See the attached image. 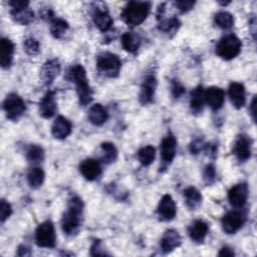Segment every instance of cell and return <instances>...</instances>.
Returning <instances> with one entry per match:
<instances>
[{
	"mask_svg": "<svg viewBox=\"0 0 257 257\" xmlns=\"http://www.w3.org/2000/svg\"><path fill=\"white\" fill-rule=\"evenodd\" d=\"M83 211V203L77 196L72 197L68 201V209L61 219V228L66 235L75 234L81 224V216Z\"/></svg>",
	"mask_w": 257,
	"mask_h": 257,
	"instance_id": "obj_1",
	"label": "cell"
},
{
	"mask_svg": "<svg viewBox=\"0 0 257 257\" xmlns=\"http://www.w3.org/2000/svg\"><path fill=\"white\" fill-rule=\"evenodd\" d=\"M69 78L74 82L79 103L84 106L92 100V89L88 83L85 69L82 65L76 64L69 69Z\"/></svg>",
	"mask_w": 257,
	"mask_h": 257,
	"instance_id": "obj_2",
	"label": "cell"
},
{
	"mask_svg": "<svg viewBox=\"0 0 257 257\" xmlns=\"http://www.w3.org/2000/svg\"><path fill=\"white\" fill-rule=\"evenodd\" d=\"M151 4L144 1H131L121 11V19L128 26H138L149 15Z\"/></svg>",
	"mask_w": 257,
	"mask_h": 257,
	"instance_id": "obj_3",
	"label": "cell"
},
{
	"mask_svg": "<svg viewBox=\"0 0 257 257\" xmlns=\"http://www.w3.org/2000/svg\"><path fill=\"white\" fill-rule=\"evenodd\" d=\"M242 42L235 34H228L222 37L216 45V53L219 57L230 60L235 58L241 51Z\"/></svg>",
	"mask_w": 257,
	"mask_h": 257,
	"instance_id": "obj_4",
	"label": "cell"
},
{
	"mask_svg": "<svg viewBox=\"0 0 257 257\" xmlns=\"http://www.w3.org/2000/svg\"><path fill=\"white\" fill-rule=\"evenodd\" d=\"M96 67L99 73L106 77L114 78L121 68V61L117 55L110 52H103L97 56Z\"/></svg>",
	"mask_w": 257,
	"mask_h": 257,
	"instance_id": "obj_5",
	"label": "cell"
},
{
	"mask_svg": "<svg viewBox=\"0 0 257 257\" xmlns=\"http://www.w3.org/2000/svg\"><path fill=\"white\" fill-rule=\"evenodd\" d=\"M56 236L54 226L51 221H44L38 225L35 231V242L41 248H53Z\"/></svg>",
	"mask_w": 257,
	"mask_h": 257,
	"instance_id": "obj_6",
	"label": "cell"
},
{
	"mask_svg": "<svg viewBox=\"0 0 257 257\" xmlns=\"http://www.w3.org/2000/svg\"><path fill=\"white\" fill-rule=\"evenodd\" d=\"M3 109L8 119L16 121L25 111V102L18 94L10 93L3 101Z\"/></svg>",
	"mask_w": 257,
	"mask_h": 257,
	"instance_id": "obj_7",
	"label": "cell"
},
{
	"mask_svg": "<svg viewBox=\"0 0 257 257\" xmlns=\"http://www.w3.org/2000/svg\"><path fill=\"white\" fill-rule=\"evenodd\" d=\"M249 189L246 183H239L233 186L228 192V200L232 207L240 209L242 208L248 199Z\"/></svg>",
	"mask_w": 257,
	"mask_h": 257,
	"instance_id": "obj_8",
	"label": "cell"
},
{
	"mask_svg": "<svg viewBox=\"0 0 257 257\" xmlns=\"http://www.w3.org/2000/svg\"><path fill=\"white\" fill-rule=\"evenodd\" d=\"M245 217L241 212H228L221 220L222 229L226 234H235L244 224Z\"/></svg>",
	"mask_w": 257,
	"mask_h": 257,
	"instance_id": "obj_9",
	"label": "cell"
},
{
	"mask_svg": "<svg viewBox=\"0 0 257 257\" xmlns=\"http://www.w3.org/2000/svg\"><path fill=\"white\" fill-rule=\"evenodd\" d=\"M157 213L160 219L163 221H171L176 217L177 207L171 195L166 194L162 197L158 205Z\"/></svg>",
	"mask_w": 257,
	"mask_h": 257,
	"instance_id": "obj_10",
	"label": "cell"
},
{
	"mask_svg": "<svg viewBox=\"0 0 257 257\" xmlns=\"http://www.w3.org/2000/svg\"><path fill=\"white\" fill-rule=\"evenodd\" d=\"M156 87H157V78L155 77V75L146 76V78L144 79L141 85V89L139 93V100L143 105L149 104L153 101Z\"/></svg>",
	"mask_w": 257,
	"mask_h": 257,
	"instance_id": "obj_11",
	"label": "cell"
},
{
	"mask_svg": "<svg viewBox=\"0 0 257 257\" xmlns=\"http://www.w3.org/2000/svg\"><path fill=\"white\" fill-rule=\"evenodd\" d=\"M251 139L246 135H241L235 141L233 153L240 162H245L251 157Z\"/></svg>",
	"mask_w": 257,
	"mask_h": 257,
	"instance_id": "obj_12",
	"label": "cell"
},
{
	"mask_svg": "<svg viewBox=\"0 0 257 257\" xmlns=\"http://www.w3.org/2000/svg\"><path fill=\"white\" fill-rule=\"evenodd\" d=\"M177 153V140L172 135L166 136L161 143V157L165 164H170L175 159Z\"/></svg>",
	"mask_w": 257,
	"mask_h": 257,
	"instance_id": "obj_13",
	"label": "cell"
},
{
	"mask_svg": "<svg viewBox=\"0 0 257 257\" xmlns=\"http://www.w3.org/2000/svg\"><path fill=\"white\" fill-rule=\"evenodd\" d=\"M60 72V63L58 59L53 58L47 60L41 67L40 77L45 84H50Z\"/></svg>",
	"mask_w": 257,
	"mask_h": 257,
	"instance_id": "obj_14",
	"label": "cell"
},
{
	"mask_svg": "<svg viewBox=\"0 0 257 257\" xmlns=\"http://www.w3.org/2000/svg\"><path fill=\"white\" fill-rule=\"evenodd\" d=\"M225 100V91L218 86H211L205 91V101L213 109L218 110L222 107Z\"/></svg>",
	"mask_w": 257,
	"mask_h": 257,
	"instance_id": "obj_15",
	"label": "cell"
},
{
	"mask_svg": "<svg viewBox=\"0 0 257 257\" xmlns=\"http://www.w3.org/2000/svg\"><path fill=\"white\" fill-rule=\"evenodd\" d=\"M182 243L181 235L174 229L167 230L161 239V249L164 253H170L178 248Z\"/></svg>",
	"mask_w": 257,
	"mask_h": 257,
	"instance_id": "obj_16",
	"label": "cell"
},
{
	"mask_svg": "<svg viewBox=\"0 0 257 257\" xmlns=\"http://www.w3.org/2000/svg\"><path fill=\"white\" fill-rule=\"evenodd\" d=\"M72 131L71 122L64 116L59 115L55 118L51 126V134L55 139L63 140L67 138Z\"/></svg>",
	"mask_w": 257,
	"mask_h": 257,
	"instance_id": "obj_17",
	"label": "cell"
},
{
	"mask_svg": "<svg viewBox=\"0 0 257 257\" xmlns=\"http://www.w3.org/2000/svg\"><path fill=\"white\" fill-rule=\"evenodd\" d=\"M81 175L88 181L95 180L101 173L99 162L94 159H85L79 165Z\"/></svg>",
	"mask_w": 257,
	"mask_h": 257,
	"instance_id": "obj_18",
	"label": "cell"
},
{
	"mask_svg": "<svg viewBox=\"0 0 257 257\" xmlns=\"http://www.w3.org/2000/svg\"><path fill=\"white\" fill-rule=\"evenodd\" d=\"M228 94L231 100V103L236 108H241L246 101L245 87L240 82H231L228 89Z\"/></svg>",
	"mask_w": 257,
	"mask_h": 257,
	"instance_id": "obj_19",
	"label": "cell"
},
{
	"mask_svg": "<svg viewBox=\"0 0 257 257\" xmlns=\"http://www.w3.org/2000/svg\"><path fill=\"white\" fill-rule=\"evenodd\" d=\"M208 224L203 220L194 221L188 228V234L195 243H202L208 233Z\"/></svg>",
	"mask_w": 257,
	"mask_h": 257,
	"instance_id": "obj_20",
	"label": "cell"
},
{
	"mask_svg": "<svg viewBox=\"0 0 257 257\" xmlns=\"http://www.w3.org/2000/svg\"><path fill=\"white\" fill-rule=\"evenodd\" d=\"M92 20L95 26L102 32L109 30L112 25V18L106 9H101L98 7L94 8L92 12Z\"/></svg>",
	"mask_w": 257,
	"mask_h": 257,
	"instance_id": "obj_21",
	"label": "cell"
},
{
	"mask_svg": "<svg viewBox=\"0 0 257 257\" xmlns=\"http://www.w3.org/2000/svg\"><path fill=\"white\" fill-rule=\"evenodd\" d=\"M14 44L8 38H2L0 43V63L1 67L7 69L10 67L13 59Z\"/></svg>",
	"mask_w": 257,
	"mask_h": 257,
	"instance_id": "obj_22",
	"label": "cell"
},
{
	"mask_svg": "<svg viewBox=\"0 0 257 257\" xmlns=\"http://www.w3.org/2000/svg\"><path fill=\"white\" fill-rule=\"evenodd\" d=\"M56 109L57 105L54 98V93L52 91L46 92L39 103V114L44 118H50L54 115Z\"/></svg>",
	"mask_w": 257,
	"mask_h": 257,
	"instance_id": "obj_23",
	"label": "cell"
},
{
	"mask_svg": "<svg viewBox=\"0 0 257 257\" xmlns=\"http://www.w3.org/2000/svg\"><path fill=\"white\" fill-rule=\"evenodd\" d=\"M205 103V90L201 85L195 87L191 91V98H190V106L191 110L194 114H199L203 111Z\"/></svg>",
	"mask_w": 257,
	"mask_h": 257,
	"instance_id": "obj_24",
	"label": "cell"
},
{
	"mask_svg": "<svg viewBox=\"0 0 257 257\" xmlns=\"http://www.w3.org/2000/svg\"><path fill=\"white\" fill-rule=\"evenodd\" d=\"M87 117H88V120L92 124L101 125L106 121L108 114H107L106 109L101 104L96 103L90 107Z\"/></svg>",
	"mask_w": 257,
	"mask_h": 257,
	"instance_id": "obj_25",
	"label": "cell"
},
{
	"mask_svg": "<svg viewBox=\"0 0 257 257\" xmlns=\"http://www.w3.org/2000/svg\"><path fill=\"white\" fill-rule=\"evenodd\" d=\"M187 207L190 210H197L202 204V195L195 187H188L184 191Z\"/></svg>",
	"mask_w": 257,
	"mask_h": 257,
	"instance_id": "obj_26",
	"label": "cell"
},
{
	"mask_svg": "<svg viewBox=\"0 0 257 257\" xmlns=\"http://www.w3.org/2000/svg\"><path fill=\"white\" fill-rule=\"evenodd\" d=\"M10 15L15 22L21 25H28L34 19V13L29 7L20 8V9H11Z\"/></svg>",
	"mask_w": 257,
	"mask_h": 257,
	"instance_id": "obj_27",
	"label": "cell"
},
{
	"mask_svg": "<svg viewBox=\"0 0 257 257\" xmlns=\"http://www.w3.org/2000/svg\"><path fill=\"white\" fill-rule=\"evenodd\" d=\"M121 44L124 50L135 53L141 46V37L135 32H125L121 36Z\"/></svg>",
	"mask_w": 257,
	"mask_h": 257,
	"instance_id": "obj_28",
	"label": "cell"
},
{
	"mask_svg": "<svg viewBox=\"0 0 257 257\" xmlns=\"http://www.w3.org/2000/svg\"><path fill=\"white\" fill-rule=\"evenodd\" d=\"M45 174L39 167H33L27 173V182L32 189L39 188L44 182Z\"/></svg>",
	"mask_w": 257,
	"mask_h": 257,
	"instance_id": "obj_29",
	"label": "cell"
},
{
	"mask_svg": "<svg viewBox=\"0 0 257 257\" xmlns=\"http://www.w3.org/2000/svg\"><path fill=\"white\" fill-rule=\"evenodd\" d=\"M69 28L68 23L61 18H53L50 21V32L54 38L61 39Z\"/></svg>",
	"mask_w": 257,
	"mask_h": 257,
	"instance_id": "obj_30",
	"label": "cell"
},
{
	"mask_svg": "<svg viewBox=\"0 0 257 257\" xmlns=\"http://www.w3.org/2000/svg\"><path fill=\"white\" fill-rule=\"evenodd\" d=\"M101 148V161L102 163L108 165L113 163L116 159H117V149L115 148V146L112 143H102L100 145Z\"/></svg>",
	"mask_w": 257,
	"mask_h": 257,
	"instance_id": "obj_31",
	"label": "cell"
},
{
	"mask_svg": "<svg viewBox=\"0 0 257 257\" xmlns=\"http://www.w3.org/2000/svg\"><path fill=\"white\" fill-rule=\"evenodd\" d=\"M179 27H180V21L177 17L162 19L159 21V25H158L159 30L167 34H175Z\"/></svg>",
	"mask_w": 257,
	"mask_h": 257,
	"instance_id": "obj_32",
	"label": "cell"
},
{
	"mask_svg": "<svg viewBox=\"0 0 257 257\" xmlns=\"http://www.w3.org/2000/svg\"><path fill=\"white\" fill-rule=\"evenodd\" d=\"M156 157V150L153 146H146L139 150L138 160L143 166L151 165Z\"/></svg>",
	"mask_w": 257,
	"mask_h": 257,
	"instance_id": "obj_33",
	"label": "cell"
},
{
	"mask_svg": "<svg viewBox=\"0 0 257 257\" xmlns=\"http://www.w3.org/2000/svg\"><path fill=\"white\" fill-rule=\"evenodd\" d=\"M215 24L222 29H229L234 24V18L232 14L226 11H220L214 16Z\"/></svg>",
	"mask_w": 257,
	"mask_h": 257,
	"instance_id": "obj_34",
	"label": "cell"
},
{
	"mask_svg": "<svg viewBox=\"0 0 257 257\" xmlns=\"http://www.w3.org/2000/svg\"><path fill=\"white\" fill-rule=\"evenodd\" d=\"M26 158L30 163L38 164L43 161L44 159V151L43 149L38 145H31L27 149L26 152Z\"/></svg>",
	"mask_w": 257,
	"mask_h": 257,
	"instance_id": "obj_35",
	"label": "cell"
},
{
	"mask_svg": "<svg viewBox=\"0 0 257 257\" xmlns=\"http://www.w3.org/2000/svg\"><path fill=\"white\" fill-rule=\"evenodd\" d=\"M23 48L27 54L36 55L40 50V44L34 38H26L23 41Z\"/></svg>",
	"mask_w": 257,
	"mask_h": 257,
	"instance_id": "obj_36",
	"label": "cell"
},
{
	"mask_svg": "<svg viewBox=\"0 0 257 257\" xmlns=\"http://www.w3.org/2000/svg\"><path fill=\"white\" fill-rule=\"evenodd\" d=\"M203 180L209 186L216 181V170L213 165H207L203 173Z\"/></svg>",
	"mask_w": 257,
	"mask_h": 257,
	"instance_id": "obj_37",
	"label": "cell"
},
{
	"mask_svg": "<svg viewBox=\"0 0 257 257\" xmlns=\"http://www.w3.org/2000/svg\"><path fill=\"white\" fill-rule=\"evenodd\" d=\"M11 213H12L11 205L8 202H6L5 200H1V204H0V220H1V223H4L5 220L9 218Z\"/></svg>",
	"mask_w": 257,
	"mask_h": 257,
	"instance_id": "obj_38",
	"label": "cell"
},
{
	"mask_svg": "<svg viewBox=\"0 0 257 257\" xmlns=\"http://www.w3.org/2000/svg\"><path fill=\"white\" fill-rule=\"evenodd\" d=\"M171 91H172V94H173V96L175 98H179V97H181L184 94L185 87L179 81L173 80L172 81V89H171Z\"/></svg>",
	"mask_w": 257,
	"mask_h": 257,
	"instance_id": "obj_39",
	"label": "cell"
},
{
	"mask_svg": "<svg viewBox=\"0 0 257 257\" xmlns=\"http://www.w3.org/2000/svg\"><path fill=\"white\" fill-rule=\"evenodd\" d=\"M90 254L92 256H104V255H107L104 250H102V247H101V243L99 240H95L93 242V244L91 245V248H90Z\"/></svg>",
	"mask_w": 257,
	"mask_h": 257,
	"instance_id": "obj_40",
	"label": "cell"
},
{
	"mask_svg": "<svg viewBox=\"0 0 257 257\" xmlns=\"http://www.w3.org/2000/svg\"><path fill=\"white\" fill-rule=\"evenodd\" d=\"M175 4L181 12H188L194 7L195 2L194 1H177Z\"/></svg>",
	"mask_w": 257,
	"mask_h": 257,
	"instance_id": "obj_41",
	"label": "cell"
},
{
	"mask_svg": "<svg viewBox=\"0 0 257 257\" xmlns=\"http://www.w3.org/2000/svg\"><path fill=\"white\" fill-rule=\"evenodd\" d=\"M204 147H205V145H204L203 141L200 140V139H198V140H195V141L191 144V146H190V151H191L192 154L196 155V154H198L199 152H201V150H203Z\"/></svg>",
	"mask_w": 257,
	"mask_h": 257,
	"instance_id": "obj_42",
	"label": "cell"
},
{
	"mask_svg": "<svg viewBox=\"0 0 257 257\" xmlns=\"http://www.w3.org/2000/svg\"><path fill=\"white\" fill-rule=\"evenodd\" d=\"M8 4L11 7V9H20V8L28 7L29 2L23 1V0H12V1H9Z\"/></svg>",
	"mask_w": 257,
	"mask_h": 257,
	"instance_id": "obj_43",
	"label": "cell"
},
{
	"mask_svg": "<svg viewBox=\"0 0 257 257\" xmlns=\"http://www.w3.org/2000/svg\"><path fill=\"white\" fill-rule=\"evenodd\" d=\"M18 256H27V255H30V249L29 247H27L26 245H20L17 249V253H16Z\"/></svg>",
	"mask_w": 257,
	"mask_h": 257,
	"instance_id": "obj_44",
	"label": "cell"
},
{
	"mask_svg": "<svg viewBox=\"0 0 257 257\" xmlns=\"http://www.w3.org/2000/svg\"><path fill=\"white\" fill-rule=\"evenodd\" d=\"M218 255H219V256H234L235 253H234V251H233L231 248L225 246V247L221 248V250H220V252L218 253Z\"/></svg>",
	"mask_w": 257,
	"mask_h": 257,
	"instance_id": "obj_45",
	"label": "cell"
},
{
	"mask_svg": "<svg viewBox=\"0 0 257 257\" xmlns=\"http://www.w3.org/2000/svg\"><path fill=\"white\" fill-rule=\"evenodd\" d=\"M255 106H256V97L254 96L253 99H252L251 105H250V111H251L252 119H253L254 121H256V109H255Z\"/></svg>",
	"mask_w": 257,
	"mask_h": 257,
	"instance_id": "obj_46",
	"label": "cell"
}]
</instances>
